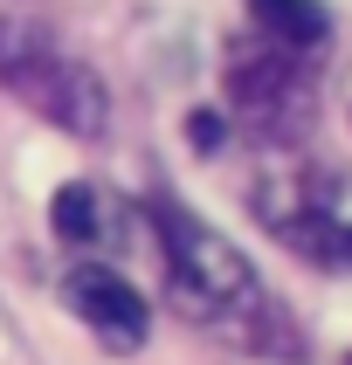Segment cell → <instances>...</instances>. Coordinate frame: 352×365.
Here are the masks:
<instances>
[{"instance_id": "obj_1", "label": "cell", "mask_w": 352, "mask_h": 365, "mask_svg": "<svg viewBox=\"0 0 352 365\" xmlns=\"http://www.w3.org/2000/svg\"><path fill=\"white\" fill-rule=\"evenodd\" d=\"M152 242L166 255V297L186 324H207V331H235L248 351L263 345V324L290 331L283 310L263 297V276L242 248L228 242L221 227H207L193 207H180L173 193L152 200Z\"/></svg>"}, {"instance_id": "obj_2", "label": "cell", "mask_w": 352, "mask_h": 365, "mask_svg": "<svg viewBox=\"0 0 352 365\" xmlns=\"http://www.w3.org/2000/svg\"><path fill=\"white\" fill-rule=\"evenodd\" d=\"M256 221L311 269L352 276V173L304 152H269V165L248 186Z\"/></svg>"}, {"instance_id": "obj_3", "label": "cell", "mask_w": 352, "mask_h": 365, "mask_svg": "<svg viewBox=\"0 0 352 365\" xmlns=\"http://www.w3.org/2000/svg\"><path fill=\"white\" fill-rule=\"evenodd\" d=\"M0 90L35 110L41 124H56L62 138H90L97 145L111 131V83L90 62L28 14H0Z\"/></svg>"}, {"instance_id": "obj_4", "label": "cell", "mask_w": 352, "mask_h": 365, "mask_svg": "<svg viewBox=\"0 0 352 365\" xmlns=\"http://www.w3.org/2000/svg\"><path fill=\"white\" fill-rule=\"evenodd\" d=\"M228 103L276 152H290V145L304 138L311 110H318V69H311V56H290V48H276L263 35L235 41L228 48Z\"/></svg>"}, {"instance_id": "obj_5", "label": "cell", "mask_w": 352, "mask_h": 365, "mask_svg": "<svg viewBox=\"0 0 352 365\" xmlns=\"http://www.w3.org/2000/svg\"><path fill=\"white\" fill-rule=\"evenodd\" d=\"M62 297H69V310L90 324V338H104V351H145V338H152V310H145V297L124 283L118 269L76 262L69 276H62Z\"/></svg>"}, {"instance_id": "obj_6", "label": "cell", "mask_w": 352, "mask_h": 365, "mask_svg": "<svg viewBox=\"0 0 352 365\" xmlns=\"http://www.w3.org/2000/svg\"><path fill=\"white\" fill-rule=\"evenodd\" d=\"M248 21H256V35L290 48V56H318L331 41V14L325 0H248Z\"/></svg>"}, {"instance_id": "obj_7", "label": "cell", "mask_w": 352, "mask_h": 365, "mask_svg": "<svg viewBox=\"0 0 352 365\" xmlns=\"http://www.w3.org/2000/svg\"><path fill=\"white\" fill-rule=\"evenodd\" d=\"M49 227H56L62 248H97L104 242V193L90 180L56 186V200H49Z\"/></svg>"}, {"instance_id": "obj_8", "label": "cell", "mask_w": 352, "mask_h": 365, "mask_svg": "<svg viewBox=\"0 0 352 365\" xmlns=\"http://www.w3.org/2000/svg\"><path fill=\"white\" fill-rule=\"evenodd\" d=\"M221 138H228L221 110H186V145L193 152H221Z\"/></svg>"}]
</instances>
